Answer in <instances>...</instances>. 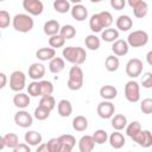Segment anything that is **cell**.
Wrapping results in <instances>:
<instances>
[{"label": "cell", "instance_id": "f1b7e54d", "mask_svg": "<svg viewBox=\"0 0 152 152\" xmlns=\"http://www.w3.org/2000/svg\"><path fill=\"white\" fill-rule=\"evenodd\" d=\"M72 128L77 132H84L88 128V119L83 115H77L72 120Z\"/></svg>", "mask_w": 152, "mask_h": 152}, {"label": "cell", "instance_id": "ba28073f", "mask_svg": "<svg viewBox=\"0 0 152 152\" xmlns=\"http://www.w3.org/2000/svg\"><path fill=\"white\" fill-rule=\"evenodd\" d=\"M142 62L139 58H131L126 64V74L131 78H135L142 72Z\"/></svg>", "mask_w": 152, "mask_h": 152}, {"label": "cell", "instance_id": "60d3db41", "mask_svg": "<svg viewBox=\"0 0 152 152\" xmlns=\"http://www.w3.org/2000/svg\"><path fill=\"white\" fill-rule=\"evenodd\" d=\"M50 112L51 110H49V109H46V108H44V107H42V106L38 104V107L34 109V118L37 120H39V121H43V120H45V119L49 118Z\"/></svg>", "mask_w": 152, "mask_h": 152}, {"label": "cell", "instance_id": "4316f807", "mask_svg": "<svg viewBox=\"0 0 152 152\" xmlns=\"http://www.w3.org/2000/svg\"><path fill=\"white\" fill-rule=\"evenodd\" d=\"M64 66H65L64 59L61 58V57H53V58L49 62V70H50L52 74H59L61 71H63Z\"/></svg>", "mask_w": 152, "mask_h": 152}, {"label": "cell", "instance_id": "30bf717a", "mask_svg": "<svg viewBox=\"0 0 152 152\" xmlns=\"http://www.w3.org/2000/svg\"><path fill=\"white\" fill-rule=\"evenodd\" d=\"M96 112L101 119H110L115 113V106L110 102V100H104L97 104Z\"/></svg>", "mask_w": 152, "mask_h": 152}, {"label": "cell", "instance_id": "b9f144b4", "mask_svg": "<svg viewBox=\"0 0 152 152\" xmlns=\"http://www.w3.org/2000/svg\"><path fill=\"white\" fill-rule=\"evenodd\" d=\"M40 90H42V96L51 95L53 93V86L50 81L43 80V81H40Z\"/></svg>", "mask_w": 152, "mask_h": 152}, {"label": "cell", "instance_id": "f907efd6", "mask_svg": "<svg viewBox=\"0 0 152 152\" xmlns=\"http://www.w3.org/2000/svg\"><path fill=\"white\" fill-rule=\"evenodd\" d=\"M0 78H1V83H0V88H5L6 86V75L5 72H0Z\"/></svg>", "mask_w": 152, "mask_h": 152}, {"label": "cell", "instance_id": "816d5d0a", "mask_svg": "<svg viewBox=\"0 0 152 152\" xmlns=\"http://www.w3.org/2000/svg\"><path fill=\"white\" fill-rule=\"evenodd\" d=\"M142 0H127V2H128V5L132 7V8H134V7H137L140 2H141Z\"/></svg>", "mask_w": 152, "mask_h": 152}, {"label": "cell", "instance_id": "7dc6e473", "mask_svg": "<svg viewBox=\"0 0 152 152\" xmlns=\"http://www.w3.org/2000/svg\"><path fill=\"white\" fill-rule=\"evenodd\" d=\"M110 6L115 11H121L126 6V0H110Z\"/></svg>", "mask_w": 152, "mask_h": 152}, {"label": "cell", "instance_id": "d590c367", "mask_svg": "<svg viewBox=\"0 0 152 152\" xmlns=\"http://www.w3.org/2000/svg\"><path fill=\"white\" fill-rule=\"evenodd\" d=\"M53 8L58 13H66L70 11V2L68 0H55Z\"/></svg>", "mask_w": 152, "mask_h": 152}, {"label": "cell", "instance_id": "f6af8a7d", "mask_svg": "<svg viewBox=\"0 0 152 152\" xmlns=\"http://www.w3.org/2000/svg\"><path fill=\"white\" fill-rule=\"evenodd\" d=\"M10 21H11L10 13L7 11H5V10H1L0 11V27L1 28H6L10 25Z\"/></svg>", "mask_w": 152, "mask_h": 152}, {"label": "cell", "instance_id": "8d00e7d4", "mask_svg": "<svg viewBox=\"0 0 152 152\" xmlns=\"http://www.w3.org/2000/svg\"><path fill=\"white\" fill-rule=\"evenodd\" d=\"M147 12H148V6H147V4H146L144 0H142L137 7L133 8V14H134V17H135V18H139V19L144 18V17L147 14Z\"/></svg>", "mask_w": 152, "mask_h": 152}, {"label": "cell", "instance_id": "603a6c76", "mask_svg": "<svg viewBox=\"0 0 152 152\" xmlns=\"http://www.w3.org/2000/svg\"><path fill=\"white\" fill-rule=\"evenodd\" d=\"M43 30H44V33L46 34V36H49V37H51V36H55V34H58L59 33V31H61V25H59V23L57 21V20H48L45 24H44V27H43Z\"/></svg>", "mask_w": 152, "mask_h": 152}, {"label": "cell", "instance_id": "11a10c76", "mask_svg": "<svg viewBox=\"0 0 152 152\" xmlns=\"http://www.w3.org/2000/svg\"><path fill=\"white\" fill-rule=\"evenodd\" d=\"M91 2H94V4H96V2H101V1H104V0H90Z\"/></svg>", "mask_w": 152, "mask_h": 152}, {"label": "cell", "instance_id": "836d02e7", "mask_svg": "<svg viewBox=\"0 0 152 152\" xmlns=\"http://www.w3.org/2000/svg\"><path fill=\"white\" fill-rule=\"evenodd\" d=\"M59 34L66 40V39H71L76 36V28L70 25V24H66L64 26L61 27V31H59Z\"/></svg>", "mask_w": 152, "mask_h": 152}, {"label": "cell", "instance_id": "7bdbcfd3", "mask_svg": "<svg viewBox=\"0 0 152 152\" xmlns=\"http://www.w3.org/2000/svg\"><path fill=\"white\" fill-rule=\"evenodd\" d=\"M48 148L49 152H61V141L58 138H51L48 142Z\"/></svg>", "mask_w": 152, "mask_h": 152}, {"label": "cell", "instance_id": "ee69618b", "mask_svg": "<svg viewBox=\"0 0 152 152\" xmlns=\"http://www.w3.org/2000/svg\"><path fill=\"white\" fill-rule=\"evenodd\" d=\"M140 110L144 114H152V99H144L140 103Z\"/></svg>", "mask_w": 152, "mask_h": 152}, {"label": "cell", "instance_id": "7a4b0ae2", "mask_svg": "<svg viewBox=\"0 0 152 152\" xmlns=\"http://www.w3.org/2000/svg\"><path fill=\"white\" fill-rule=\"evenodd\" d=\"M62 55H63L64 59H66L68 62L76 64V65L83 64L87 58V52L81 46H66L63 49Z\"/></svg>", "mask_w": 152, "mask_h": 152}, {"label": "cell", "instance_id": "74e56055", "mask_svg": "<svg viewBox=\"0 0 152 152\" xmlns=\"http://www.w3.org/2000/svg\"><path fill=\"white\" fill-rule=\"evenodd\" d=\"M27 93L30 96L37 97V96H42V90H40V82L38 81H33L28 84L27 87Z\"/></svg>", "mask_w": 152, "mask_h": 152}, {"label": "cell", "instance_id": "7402d4cb", "mask_svg": "<svg viewBox=\"0 0 152 152\" xmlns=\"http://www.w3.org/2000/svg\"><path fill=\"white\" fill-rule=\"evenodd\" d=\"M24 139H25V142H27L30 146H38L42 144L43 137L37 131H28L25 133Z\"/></svg>", "mask_w": 152, "mask_h": 152}, {"label": "cell", "instance_id": "8fae6325", "mask_svg": "<svg viewBox=\"0 0 152 152\" xmlns=\"http://www.w3.org/2000/svg\"><path fill=\"white\" fill-rule=\"evenodd\" d=\"M14 122L17 124V126L19 127H23V128H27L32 125L33 122V118L32 115L27 112V110H18L15 114H14Z\"/></svg>", "mask_w": 152, "mask_h": 152}, {"label": "cell", "instance_id": "52a82bcc", "mask_svg": "<svg viewBox=\"0 0 152 152\" xmlns=\"http://www.w3.org/2000/svg\"><path fill=\"white\" fill-rule=\"evenodd\" d=\"M25 83H26V76L23 71L20 70H15L11 74L10 76V88L13 91H21L25 88Z\"/></svg>", "mask_w": 152, "mask_h": 152}, {"label": "cell", "instance_id": "ac0fdd59", "mask_svg": "<svg viewBox=\"0 0 152 152\" xmlns=\"http://www.w3.org/2000/svg\"><path fill=\"white\" fill-rule=\"evenodd\" d=\"M70 11H71V17L77 21H83L88 17V10L82 4H76Z\"/></svg>", "mask_w": 152, "mask_h": 152}, {"label": "cell", "instance_id": "cb8c5ba5", "mask_svg": "<svg viewBox=\"0 0 152 152\" xmlns=\"http://www.w3.org/2000/svg\"><path fill=\"white\" fill-rule=\"evenodd\" d=\"M55 56H56V50L53 48H42V49L37 50V52H36V57L43 62L51 61Z\"/></svg>", "mask_w": 152, "mask_h": 152}, {"label": "cell", "instance_id": "f35d334b", "mask_svg": "<svg viewBox=\"0 0 152 152\" xmlns=\"http://www.w3.org/2000/svg\"><path fill=\"white\" fill-rule=\"evenodd\" d=\"M65 43V39L58 33V34H55V36H51L49 38V45L53 49H58V48H62Z\"/></svg>", "mask_w": 152, "mask_h": 152}, {"label": "cell", "instance_id": "5bb4252c", "mask_svg": "<svg viewBox=\"0 0 152 152\" xmlns=\"http://www.w3.org/2000/svg\"><path fill=\"white\" fill-rule=\"evenodd\" d=\"M19 144V138L15 133H7L0 138V150H4L5 147L14 148Z\"/></svg>", "mask_w": 152, "mask_h": 152}, {"label": "cell", "instance_id": "9c48e42d", "mask_svg": "<svg viewBox=\"0 0 152 152\" xmlns=\"http://www.w3.org/2000/svg\"><path fill=\"white\" fill-rule=\"evenodd\" d=\"M23 8L30 15H40L44 11V5L40 0H23Z\"/></svg>", "mask_w": 152, "mask_h": 152}, {"label": "cell", "instance_id": "2e32d148", "mask_svg": "<svg viewBox=\"0 0 152 152\" xmlns=\"http://www.w3.org/2000/svg\"><path fill=\"white\" fill-rule=\"evenodd\" d=\"M128 49H129V45H128L127 40H124V39H118L112 45V51L114 52L115 56H119V57L127 55Z\"/></svg>", "mask_w": 152, "mask_h": 152}, {"label": "cell", "instance_id": "6da1fadb", "mask_svg": "<svg viewBox=\"0 0 152 152\" xmlns=\"http://www.w3.org/2000/svg\"><path fill=\"white\" fill-rule=\"evenodd\" d=\"M112 24H113V17L107 11L93 14L89 19V27L94 33L102 32L103 28H108Z\"/></svg>", "mask_w": 152, "mask_h": 152}, {"label": "cell", "instance_id": "1f68e13d", "mask_svg": "<svg viewBox=\"0 0 152 152\" xmlns=\"http://www.w3.org/2000/svg\"><path fill=\"white\" fill-rule=\"evenodd\" d=\"M84 43H86V46H87L89 50H91V51L97 50V49L100 48V44H101L100 38L96 37L95 34H89V36H87L86 39H84Z\"/></svg>", "mask_w": 152, "mask_h": 152}, {"label": "cell", "instance_id": "c3c4849f", "mask_svg": "<svg viewBox=\"0 0 152 152\" xmlns=\"http://www.w3.org/2000/svg\"><path fill=\"white\" fill-rule=\"evenodd\" d=\"M14 152H30L31 151V147L27 142H19L14 148H13Z\"/></svg>", "mask_w": 152, "mask_h": 152}, {"label": "cell", "instance_id": "9f6ffc18", "mask_svg": "<svg viewBox=\"0 0 152 152\" xmlns=\"http://www.w3.org/2000/svg\"><path fill=\"white\" fill-rule=\"evenodd\" d=\"M0 1H4V0H0Z\"/></svg>", "mask_w": 152, "mask_h": 152}, {"label": "cell", "instance_id": "277c9868", "mask_svg": "<svg viewBox=\"0 0 152 152\" xmlns=\"http://www.w3.org/2000/svg\"><path fill=\"white\" fill-rule=\"evenodd\" d=\"M83 71L81 69V66L78 65H74L70 68L69 70V78L66 82V86L70 90H80L83 87Z\"/></svg>", "mask_w": 152, "mask_h": 152}, {"label": "cell", "instance_id": "e0dca14e", "mask_svg": "<svg viewBox=\"0 0 152 152\" xmlns=\"http://www.w3.org/2000/svg\"><path fill=\"white\" fill-rule=\"evenodd\" d=\"M95 140L93 135H83L78 141V150L80 152H91L95 147Z\"/></svg>", "mask_w": 152, "mask_h": 152}, {"label": "cell", "instance_id": "e575fe53", "mask_svg": "<svg viewBox=\"0 0 152 152\" xmlns=\"http://www.w3.org/2000/svg\"><path fill=\"white\" fill-rule=\"evenodd\" d=\"M39 106L49 109V110H52L56 106V101H55V97L52 95H45V96H42L40 100H39Z\"/></svg>", "mask_w": 152, "mask_h": 152}, {"label": "cell", "instance_id": "484cf974", "mask_svg": "<svg viewBox=\"0 0 152 152\" xmlns=\"http://www.w3.org/2000/svg\"><path fill=\"white\" fill-rule=\"evenodd\" d=\"M118 95V89L114 86H102L100 89V96L103 100H113Z\"/></svg>", "mask_w": 152, "mask_h": 152}, {"label": "cell", "instance_id": "f5cc1de1", "mask_svg": "<svg viewBox=\"0 0 152 152\" xmlns=\"http://www.w3.org/2000/svg\"><path fill=\"white\" fill-rule=\"evenodd\" d=\"M146 61H147V63L152 66V50H150V51L147 52V55H146Z\"/></svg>", "mask_w": 152, "mask_h": 152}, {"label": "cell", "instance_id": "681fc988", "mask_svg": "<svg viewBox=\"0 0 152 152\" xmlns=\"http://www.w3.org/2000/svg\"><path fill=\"white\" fill-rule=\"evenodd\" d=\"M37 152H49L48 145L46 144H40L37 146Z\"/></svg>", "mask_w": 152, "mask_h": 152}, {"label": "cell", "instance_id": "83f0119b", "mask_svg": "<svg viewBox=\"0 0 152 152\" xmlns=\"http://www.w3.org/2000/svg\"><path fill=\"white\" fill-rule=\"evenodd\" d=\"M127 118L124 114H116L112 116V127L115 131H121L127 126Z\"/></svg>", "mask_w": 152, "mask_h": 152}, {"label": "cell", "instance_id": "bcb514c9", "mask_svg": "<svg viewBox=\"0 0 152 152\" xmlns=\"http://www.w3.org/2000/svg\"><path fill=\"white\" fill-rule=\"evenodd\" d=\"M141 86L146 89L152 88V72H145L141 77Z\"/></svg>", "mask_w": 152, "mask_h": 152}, {"label": "cell", "instance_id": "4fadbf2b", "mask_svg": "<svg viewBox=\"0 0 152 152\" xmlns=\"http://www.w3.org/2000/svg\"><path fill=\"white\" fill-rule=\"evenodd\" d=\"M58 139L61 141V152H71L76 145V139L71 134H62Z\"/></svg>", "mask_w": 152, "mask_h": 152}, {"label": "cell", "instance_id": "3957f363", "mask_svg": "<svg viewBox=\"0 0 152 152\" xmlns=\"http://www.w3.org/2000/svg\"><path fill=\"white\" fill-rule=\"evenodd\" d=\"M12 25H13L15 31L21 32V33H26L33 28L34 23H33V19L31 18L30 14L19 13V14H15L14 18L12 19Z\"/></svg>", "mask_w": 152, "mask_h": 152}, {"label": "cell", "instance_id": "ab89813d", "mask_svg": "<svg viewBox=\"0 0 152 152\" xmlns=\"http://www.w3.org/2000/svg\"><path fill=\"white\" fill-rule=\"evenodd\" d=\"M93 138H94V140H95L96 144L102 145V144H104L108 140L109 137H108V134H107V132L104 129H97V131L94 132Z\"/></svg>", "mask_w": 152, "mask_h": 152}, {"label": "cell", "instance_id": "44dd1931", "mask_svg": "<svg viewBox=\"0 0 152 152\" xmlns=\"http://www.w3.org/2000/svg\"><path fill=\"white\" fill-rule=\"evenodd\" d=\"M108 140H109L110 146H112L113 148H115V150H119V148L124 147V145H125V142H126L125 137L120 133V131H115V132H113V133L109 135Z\"/></svg>", "mask_w": 152, "mask_h": 152}, {"label": "cell", "instance_id": "d6a6232c", "mask_svg": "<svg viewBox=\"0 0 152 152\" xmlns=\"http://www.w3.org/2000/svg\"><path fill=\"white\" fill-rule=\"evenodd\" d=\"M140 131H141V125H140L139 121H132L131 124H128L126 126V134L131 139H133Z\"/></svg>", "mask_w": 152, "mask_h": 152}, {"label": "cell", "instance_id": "7c38bea8", "mask_svg": "<svg viewBox=\"0 0 152 152\" xmlns=\"http://www.w3.org/2000/svg\"><path fill=\"white\" fill-rule=\"evenodd\" d=\"M132 140L144 148L151 147L152 146V132H150L148 129H141Z\"/></svg>", "mask_w": 152, "mask_h": 152}, {"label": "cell", "instance_id": "d6986e66", "mask_svg": "<svg viewBox=\"0 0 152 152\" xmlns=\"http://www.w3.org/2000/svg\"><path fill=\"white\" fill-rule=\"evenodd\" d=\"M31 100H30V95L24 94V93H17L13 97V104L19 108V109H25L26 107H28Z\"/></svg>", "mask_w": 152, "mask_h": 152}, {"label": "cell", "instance_id": "5b68a950", "mask_svg": "<svg viewBox=\"0 0 152 152\" xmlns=\"http://www.w3.org/2000/svg\"><path fill=\"white\" fill-rule=\"evenodd\" d=\"M127 43L132 48H141V46H145L148 43V34H147L146 31H142V30L133 31V32H131L128 34Z\"/></svg>", "mask_w": 152, "mask_h": 152}, {"label": "cell", "instance_id": "f546056e", "mask_svg": "<svg viewBox=\"0 0 152 152\" xmlns=\"http://www.w3.org/2000/svg\"><path fill=\"white\" fill-rule=\"evenodd\" d=\"M101 38L107 43H114L119 38V31L116 28H110V27L104 28V31L101 32Z\"/></svg>", "mask_w": 152, "mask_h": 152}, {"label": "cell", "instance_id": "4dcf8cb0", "mask_svg": "<svg viewBox=\"0 0 152 152\" xmlns=\"http://www.w3.org/2000/svg\"><path fill=\"white\" fill-rule=\"evenodd\" d=\"M119 65H120V62H119V58L115 56V55H110L106 58L104 61V66L106 69L109 71V72H114L119 69Z\"/></svg>", "mask_w": 152, "mask_h": 152}, {"label": "cell", "instance_id": "8992f818", "mask_svg": "<svg viewBox=\"0 0 152 152\" xmlns=\"http://www.w3.org/2000/svg\"><path fill=\"white\" fill-rule=\"evenodd\" d=\"M125 97L127 101L135 103L140 99V86L137 81H128L125 84Z\"/></svg>", "mask_w": 152, "mask_h": 152}, {"label": "cell", "instance_id": "ffe728a7", "mask_svg": "<svg viewBox=\"0 0 152 152\" xmlns=\"http://www.w3.org/2000/svg\"><path fill=\"white\" fill-rule=\"evenodd\" d=\"M57 112H58L59 116H62V118L70 116L71 113H72V104H71V102L69 100H65V99L61 100L58 102V104H57Z\"/></svg>", "mask_w": 152, "mask_h": 152}, {"label": "cell", "instance_id": "9a60e30c", "mask_svg": "<svg viewBox=\"0 0 152 152\" xmlns=\"http://www.w3.org/2000/svg\"><path fill=\"white\" fill-rule=\"evenodd\" d=\"M45 75V66L42 63H32L28 68V77L33 81L43 78Z\"/></svg>", "mask_w": 152, "mask_h": 152}, {"label": "cell", "instance_id": "db71d44e", "mask_svg": "<svg viewBox=\"0 0 152 152\" xmlns=\"http://www.w3.org/2000/svg\"><path fill=\"white\" fill-rule=\"evenodd\" d=\"M69 1H71V2H74V4L76 5V4H81L83 0H69Z\"/></svg>", "mask_w": 152, "mask_h": 152}, {"label": "cell", "instance_id": "d4e9b609", "mask_svg": "<svg viewBox=\"0 0 152 152\" xmlns=\"http://www.w3.org/2000/svg\"><path fill=\"white\" fill-rule=\"evenodd\" d=\"M132 26H133V20L131 19L129 15L124 14V15L118 17V19H116V28H119L120 31H124V32L128 31L129 28H132Z\"/></svg>", "mask_w": 152, "mask_h": 152}]
</instances>
